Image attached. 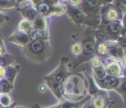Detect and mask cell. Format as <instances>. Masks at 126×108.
<instances>
[{
  "label": "cell",
  "mask_w": 126,
  "mask_h": 108,
  "mask_svg": "<svg viewBox=\"0 0 126 108\" xmlns=\"http://www.w3.org/2000/svg\"><path fill=\"white\" fill-rule=\"evenodd\" d=\"M124 37H125V38H126V31L124 33Z\"/></svg>",
  "instance_id": "obj_23"
},
{
  "label": "cell",
  "mask_w": 126,
  "mask_h": 108,
  "mask_svg": "<svg viewBox=\"0 0 126 108\" xmlns=\"http://www.w3.org/2000/svg\"><path fill=\"white\" fill-rule=\"evenodd\" d=\"M22 108H24V107H22Z\"/></svg>",
  "instance_id": "obj_25"
},
{
  "label": "cell",
  "mask_w": 126,
  "mask_h": 108,
  "mask_svg": "<svg viewBox=\"0 0 126 108\" xmlns=\"http://www.w3.org/2000/svg\"><path fill=\"white\" fill-rule=\"evenodd\" d=\"M105 104L104 99L101 97H97L94 101V106L95 108H103Z\"/></svg>",
  "instance_id": "obj_8"
},
{
  "label": "cell",
  "mask_w": 126,
  "mask_h": 108,
  "mask_svg": "<svg viewBox=\"0 0 126 108\" xmlns=\"http://www.w3.org/2000/svg\"><path fill=\"white\" fill-rule=\"evenodd\" d=\"M119 43L122 46H126V38H125L124 36L119 38Z\"/></svg>",
  "instance_id": "obj_16"
},
{
  "label": "cell",
  "mask_w": 126,
  "mask_h": 108,
  "mask_svg": "<svg viewBox=\"0 0 126 108\" xmlns=\"http://www.w3.org/2000/svg\"><path fill=\"white\" fill-rule=\"evenodd\" d=\"M125 7H126V3H125Z\"/></svg>",
  "instance_id": "obj_24"
},
{
  "label": "cell",
  "mask_w": 126,
  "mask_h": 108,
  "mask_svg": "<svg viewBox=\"0 0 126 108\" xmlns=\"http://www.w3.org/2000/svg\"><path fill=\"white\" fill-rule=\"evenodd\" d=\"M124 87H125V89H126V81H125V82L124 84Z\"/></svg>",
  "instance_id": "obj_22"
},
{
  "label": "cell",
  "mask_w": 126,
  "mask_h": 108,
  "mask_svg": "<svg viewBox=\"0 0 126 108\" xmlns=\"http://www.w3.org/2000/svg\"><path fill=\"white\" fill-rule=\"evenodd\" d=\"M107 70H108V72L109 74H110L112 76H119V74L121 73L120 66L116 62H113V63H110V65H108Z\"/></svg>",
  "instance_id": "obj_3"
},
{
  "label": "cell",
  "mask_w": 126,
  "mask_h": 108,
  "mask_svg": "<svg viewBox=\"0 0 126 108\" xmlns=\"http://www.w3.org/2000/svg\"><path fill=\"white\" fill-rule=\"evenodd\" d=\"M118 16V14L115 9H110L107 14V17L110 21H115Z\"/></svg>",
  "instance_id": "obj_7"
},
{
  "label": "cell",
  "mask_w": 126,
  "mask_h": 108,
  "mask_svg": "<svg viewBox=\"0 0 126 108\" xmlns=\"http://www.w3.org/2000/svg\"><path fill=\"white\" fill-rule=\"evenodd\" d=\"M117 84V79L114 77H108L103 81V85L106 87H113Z\"/></svg>",
  "instance_id": "obj_4"
},
{
  "label": "cell",
  "mask_w": 126,
  "mask_h": 108,
  "mask_svg": "<svg viewBox=\"0 0 126 108\" xmlns=\"http://www.w3.org/2000/svg\"><path fill=\"white\" fill-rule=\"evenodd\" d=\"M96 73L97 76H98L99 79H103L105 78V75H106L105 71L102 68H97V69L96 70Z\"/></svg>",
  "instance_id": "obj_11"
},
{
  "label": "cell",
  "mask_w": 126,
  "mask_h": 108,
  "mask_svg": "<svg viewBox=\"0 0 126 108\" xmlns=\"http://www.w3.org/2000/svg\"><path fill=\"white\" fill-rule=\"evenodd\" d=\"M110 53L113 56L116 57H121L122 55V47H113L110 50Z\"/></svg>",
  "instance_id": "obj_9"
},
{
  "label": "cell",
  "mask_w": 126,
  "mask_h": 108,
  "mask_svg": "<svg viewBox=\"0 0 126 108\" xmlns=\"http://www.w3.org/2000/svg\"><path fill=\"white\" fill-rule=\"evenodd\" d=\"M47 43H45L44 41L42 40H36L30 45V52L34 55H38V54H41L42 53H44L45 50V45Z\"/></svg>",
  "instance_id": "obj_1"
},
{
  "label": "cell",
  "mask_w": 126,
  "mask_h": 108,
  "mask_svg": "<svg viewBox=\"0 0 126 108\" xmlns=\"http://www.w3.org/2000/svg\"><path fill=\"white\" fill-rule=\"evenodd\" d=\"M4 22V18L2 16H0V25H2Z\"/></svg>",
  "instance_id": "obj_18"
},
{
  "label": "cell",
  "mask_w": 126,
  "mask_h": 108,
  "mask_svg": "<svg viewBox=\"0 0 126 108\" xmlns=\"http://www.w3.org/2000/svg\"><path fill=\"white\" fill-rule=\"evenodd\" d=\"M92 65L94 67H99L100 65V61L98 58H94L92 60Z\"/></svg>",
  "instance_id": "obj_15"
},
{
  "label": "cell",
  "mask_w": 126,
  "mask_h": 108,
  "mask_svg": "<svg viewBox=\"0 0 126 108\" xmlns=\"http://www.w3.org/2000/svg\"><path fill=\"white\" fill-rule=\"evenodd\" d=\"M123 64L126 66V57L124 58V59H123Z\"/></svg>",
  "instance_id": "obj_20"
},
{
  "label": "cell",
  "mask_w": 126,
  "mask_h": 108,
  "mask_svg": "<svg viewBox=\"0 0 126 108\" xmlns=\"http://www.w3.org/2000/svg\"><path fill=\"white\" fill-rule=\"evenodd\" d=\"M82 50V45L80 44H75L72 47V51L74 54H78Z\"/></svg>",
  "instance_id": "obj_12"
},
{
  "label": "cell",
  "mask_w": 126,
  "mask_h": 108,
  "mask_svg": "<svg viewBox=\"0 0 126 108\" xmlns=\"http://www.w3.org/2000/svg\"><path fill=\"white\" fill-rule=\"evenodd\" d=\"M107 52V47L105 44H101L98 47V53L101 55H104Z\"/></svg>",
  "instance_id": "obj_13"
},
{
  "label": "cell",
  "mask_w": 126,
  "mask_h": 108,
  "mask_svg": "<svg viewBox=\"0 0 126 108\" xmlns=\"http://www.w3.org/2000/svg\"><path fill=\"white\" fill-rule=\"evenodd\" d=\"M73 17L74 19L77 21V22H82L84 19V15L82 13L79 12V11H76L73 14Z\"/></svg>",
  "instance_id": "obj_10"
},
{
  "label": "cell",
  "mask_w": 126,
  "mask_h": 108,
  "mask_svg": "<svg viewBox=\"0 0 126 108\" xmlns=\"http://www.w3.org/2000/svg\"><path fill=\"white\" fill-rule=\"evenodd\" d=\"M94 50V44L91 41H88L84 44V51L87 54H91Z\"/></svg>",
  "instance_id": "obj_5"
},
{
  "label": "cell",
  "mask_w": 126,
  "mask_h": 108,
  "mask_svg": "<svg viewBox=\"0 0 126 108\" xmlns=\"http://www.w3.org/2000/svg\"><path fill=\"white\" fill-rule=\"evenodd\" d=\"M124 23H125V25L126 27V16H125V19H124Z\"/></svg>",
  "instance_id": "obj_21"
},
{
  "label": "cell",
  "mask_w": 126,
  "mask_h": 108,
  "mask_svg": "<svg viewBox=\"0 0 126 108\" xmlns=\"http://www.w3.org/2000/svg\"><path fill=\"white\" fill-rule=\"evenodd\" d=\"M63 75H64V72H63L62 70H60V71L57 70L56 73L54 74L53 76H49V79L47 81V82L49 81L50 87H53V90H54V88L58 87L59 82L62 79Z\"/></svg>",
  "instance_id": "obj_2"
},
{
  "label": "cell",
  "mask_w": 126,
  "mask_h": 108,
  "mask_svg": "<svg viewBox=\"0 0 126 108\" xmlns=\"http://www.w3.org/2000/svg\"><path fill=\"white\" fill-rule=\"evenodd\" d=\"M5 73V70L3 69V68H1L0 67V76L1 75H3Z\"/></svg>",
  "instance_id": "obj_17"
},
{
  "label": "cell",
  "mask_w": 126,
  "mask_h": 108,
  "mask_svg": "<svg viewBox=\"0 0 126 108\" xmlns=\"http://www.w3.org/2000/svg\"><path fill=\"white\" fill-rule=\"evenodd\" d=\"M43 89V91H45V87H44V85H41V87H39V90L40 91H42V90Z\"/></svg>",
  "instance_id": "obj_19"
},
{
  "label": "cell",
  "mask_w": 126,
  "mask_h": 108,
  "mask_svg": "<svg viewBox=\"0 0 126 108\" xmlns=\"http://www.w3.org/2000/svg\"><path fill=\"white\" fill-rule=\"evenodd\" d=\"M96 36L99 39H102V40H105L107 39V36L105 33L102 32V31H99L96 33Z\"/></svg>",
  "instance_id": "obj_14"
},
{
  "label": "cell",
  "mask_w": 126,
  "mask_h": 108,
  "mask_svg": "<svg viewBox=\"0 0 126 108\" xmlns=\"http://www.w3.org/2000/svg\"><path fill=\"white\" fill-rule=\"evenodd\" d=\"M120 24L119 22L117 21H113L112 22L110 25H109V29H110V31L112 33H117L119 30H120Z\"/></svg>",
  "instance_id": "obj_6"
}]
</instances>
